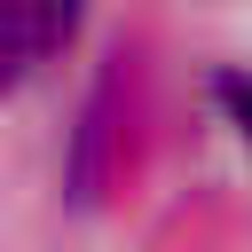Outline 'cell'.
Listing matches in <instances>:
<instances>
[{"instance_id": "obj_1", "label": "cell", "mask_w": 252, "mask_h": 252, "mask_svg": "<svg viewBox=\"0 0 252 252\" xmlns=\"http://www.w3.org/2000/svg\"><path fill=\"white\" fill-rule=\"evenodd\" d=\"M63 32H71V8H55V0H0V94H16L55 55Z\"/></svg>"}]
</instances>
